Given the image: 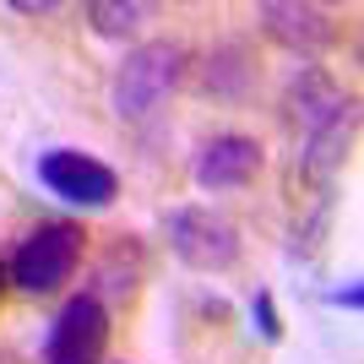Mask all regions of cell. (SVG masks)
Listing matches in <instances>:
<instances>
[{
  "instance_id": "6da1fadb",
  "label": "cell",
  "mask_w": 364,
  "mask_h": 364,
  "mask_svg": "<svg viewBox=\"0 0 364 364\" xmlns=\"http://www.w3.org/2000/svg\"><path fill=\"white\" fill-rule=\"evenodd\" d=\"M185 71V49L174 38H152V44H136L114 71V87H109V104L120 120H147L152 109L164 104L174 82Z\"/></svg>"
},
{
  "instance_id": "7a4b0ae2",
  "label": "cell",
  "mask_w": 364,
  "mask_h": 364,
  "mask_svg": "<svg viewBox=\"0 0 364 364\" xmlns=\"http://www.w3.org/2000/svg\"><path fill=\"white\" fill-rule=\"evenodd\" d=\"M76 261H82V228H71V223H38L28 240L16 245L6 277H11L22 294H55V289L71 283Z\"/></svg>"
},
{
  "instance_id": "3957f363",
  "label": "cell",
  "mask_w": 364,
  "mask_h": 364,
  "mask_svg": "<svg viewBox=\"0 0 364 364\" xmlns=\"http://www.w3.org/2000/svg\"><path fill=\"white\" fill-rule=\"evenodd\" d=\"M38 185L49 196H60L65 207H87V213H98V207H109L120 196V174L109 164H98V158H87V152H76V147L38 152Z\"/></svg>"
},
{
  "instance_id": "277c9868",
  "label": "cell",
  "mask_w": 364,
  "mask_h": 364,
  "mask_svg": "<svg viewBox=\"0 0 364 364\" xmlns=\"http://www.w3.org/2000/svg\"><path fill=\"white\" fill-rule=\"evenodd\" d=\"M168 245L196 272H228L240 261V228L213 207H180L168 213Z\"/></svg>"
},
{
  "instance_id": "5b68a950",
  "label": "cell",
  "mask_w": 364,
  "mask_h": 364,
  "mask_svg": "<svg viewBox=\"0 0 364 364\" xmlns=\"http://www.w3.org/2000/svg\"><path fill=\"white\" fill-rule=\"evenodd\" d=\"M109 343V310L98 294H76L60 304V316L49 326L44 364H98Z\"/></svg>"
},
{
  "instance_id": "8992f818",
  "label": "cell",
  "mask_w": 364,
  "mask_h": 364,
  "mask_svg": "<svg viewBox=\"0 0 364 364\" xmlns=\"http://www.w3.org/2000/svg\"><path fill=\"white\" fill-rule=\"evenodd\" d=\"M261 28L267 38L294 55H321V49H332L337 28L332 16L321 11V6H289V0H272V6H261Z\"/></svg>"
},
{
  "instance_id": "52a82bcc",
  "label": "cell",
  "mask_w": 364,
  "mask_h": 364,
  "mask_svg": "<svg viewBox=\"0 0 364 364\" xmlns=\"http://www.w3.org/2000/svg\"><path fill=\"white\" fill-rule=\"evenodd\" d=\"M261 174V147L250 136H213L196 152V185L201 191H240Z\"/></svg>"
},
{
  "instance_id": "ba28073f",
  "label": "cell",
  "mask_w": 364,
  "mask_h": 364,
  "mask_svg": "<svg viewBox=\"0 0 364 364\" xmlns=\"http://www.w3.org/2000/svg\"><path fill=\"white\" fill-rule=\"evenodd\" d=\"M343 104H348V98L337 92V82L326 71H316V65H304V71L294 76V87H289V120L304 125V136L321 131L332 114H343Z\"/></svg>"
},
{
  "instance_id": "9c48e42d",
  "label": "cell",
  "mask_w": 364,
  "mask_h": 364,
  "mask_svg": "<svg viewBox=\"0 0 364 364\" xmlns=\"http://www.w3.org/2000/svg\"><path fill=\"white\" fill-rule=\"evenodd\" d=\"M348 141H353V98L343 104V114H332L321 131L304 136V158H299L304 174H310V180H326V174L348 158Z\"/></svg>"
},
{
  "instance_id": "30bf717a",
  "label": "cell",
  "mask_w": 364,
  "mask_h": 364,
  "mask_svg": "<svg viewBox=\"0 0 364 364\" xmlns=\"http://www.w3.org/2000/svg\"><path fill=\"white\" fill-rule=\"evenodd\" d=\"M87 22H92V33L98 38H131V33L147 22V6H136V0H92L87 6Z\"/></svg>"
},
{
  "instance_id": "8fae6325",
  "label": "cell",
  "mask_w": 364,
  "mask_h": 364,
  "mask_svg": "<svg viewBox=\"0 0 364 364\" xmlns=\"http://www.w3.org/2000/svg\"><path fill=\"white\" fill-rule=\"evenodd\" d=\"M250 310H256V326H261V337H267V343H277V337H283V321H277V310H272V294L261 289Z\"/></svg>"
},
{
  "instance_id": "7c38bea8",
  "label": "cell",
  "mask_w": 364,
  "mask_h": 364,
  "mask_svg": "<svg viewBox=\"0 0 364 364\" xmlns=\"http://www.w3.org/2000/svg\"><path fill=\"white\" fill-rule=\"evenodd\" d=\"M16 11L22 16H55L60 6H55V0H16Z\"/></svg>"
},
{
  "instance_id": "4fadbf2b",
  "label": "cell",
  "mask_w": 364,
  "mask_h": 364,
  "mask_svg": "<svg viewBox=\"0 0 364 364\" xmlns=\"http://www.w3.org/2000/svg\"><path fill=\"white\" fill-rule=\"evenodd\" d=\"M0 289H6V267H0Z\"/></svg>"
}]
</instances>
